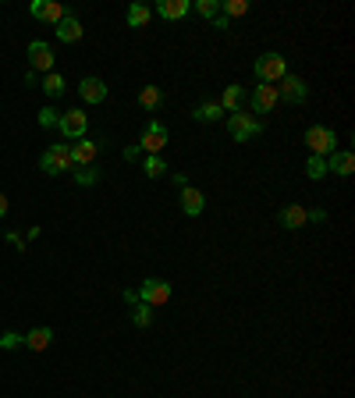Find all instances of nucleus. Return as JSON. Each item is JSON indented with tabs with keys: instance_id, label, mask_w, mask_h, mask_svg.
Segmentation results:
<instances>
[{
	"instance_id": "20e7f679",
	"label": "nucleus",
	"mask_w": 355,
	"mask_h": 398,
	"mask_svg": "<svg viewBox=\"0 0 355 398\" xmlns=\"http://www.w3.org/2000/svg\"><path fill=\"white\" fill-rule=\"evenodd\" d=\"M170 299V281H163V277H146L142 284H139V303H146V306H163Z\"/></svg>"
},
{
	"instance_id": "7c9ffc66",
	"label": "nucleus",
	"mask_w": 355,
	"mask_h": 398,
	"mask_svg": "<svg viewBox=\"0 0 355 398\" xmlns=\"http://www.w3.org/2000/svg\"><path fill=\"white\" fill-rule=\"evenodd\" d=\"M96 178H100V175H96L93 167H82V171H75V182H79V185H96Z\"/></svg>"
},
{
	"instance_id": "2f4dec72",
	"label": "nucleus",
	"mask_w": 355,
	"mask_h": 398,
	"mask_svg": "<svg viewBox=\"0 0 355 398\" xmlns=\"http://www.w3.org/2000/svg\"><path fill=\"white\" fill-rule=\"evenodd\" d=\"M18 345H22V338L15 331H8L4 338H0V349H18Z\"/></svg>"
},
{
	"instance_id": "393cba45",
	"label": "nucleus",
	"mask_w": 355,
	"mask_h": 398,
	"mask_svg": "<svg viewBox=\"0 0 355 398\" xmlns=\"http://www.w3.org/2000/svg\"><path fill=\"white\" fill-rule=\"evenodd\" d=\"M220 15H224V18L249 15V4H246V0H224V4H220Z\"/></svg>"
},
{
	"instance_id": "aec40b11",
	"label": "nucleus",
	"mask_w": 355,
	"mask_h": 398,
	"mask_svg": "<svg viewBox=\"0 0 355 398\" xmlns=\"http://www.w3.org/2000/svg\"><path fill=\"white\" fill-rule=\"evenodd\" d=\"M203 206H206L203 192H199V189H192V185H185V189H182V210H185L189 217H199V213H203Z\"/></svg>"
},
{
	"instance_id": "cd10ccee",
	"label": "nucleus",
	"mask_w": 355,
	"mask_h": 398,
	"mask_svg": "<svg viewBox=\"0 0 355 398\" xmlns=\"http://www.w3.org/2000/svg\"><path fill=\"white\" fill-rule=\"evenodd\" d=\"M142 167H146V175H149V178H160L163 171H167L163 157H146V160H142Z\"/></svg>"
},
{
	"instance_id": "2eb2a0df",
	"label": "nucleus",
	"mask_w": 355,
	"mask_h": 398,
	"mask_svg": "<svg viewBox=\"0 0 355 398\" xmlns=\"http://www.w3.org/2000/svg\"><path fill=\"white\" fill-rule=\"evenodd\" d=\"M327 171H334V175L348 178L351 171H355V157H351L348 150H334V153L327 157Z\"/></svg>"
},
{
	"instance_id": "a211bd4d",
	"label": "nucleus",
	"mask_w": 355,
	"mask_h": 398,
	"mask_svg": "<svg viewBox=\"0 0 355 398\" xmlns=\"http://www.w3.org/2000/svg\"><path fill=\"white\" fill-rule=\"evenodd\" d=\"M57 39H61V43H79L82 39V22L65 15L61 22H57Z\"/></svg>"
},
{
	"instance_id": "5701e85b",
	"label": "nucleus",
	"mask_w": 355,
	"mask_h": 398,
	"mask_svg": "<svg viewBox=\"0 0 355 398\" xmlns=\"http://www.w3.org/2000/svg\"><path fill=\"white\" fill-rule=\"evenodd\" d=\"M65 89H68L65 75H57V72H50V75L43 79V93H46V96H61Z\"/></svg>"
},
{
	"instance_id": "f704fd0d",
	"label": "nucleus",
	"mask_w": 355,
	"mask_h": 398,
	"mask_svg": "<svg viewBox=\"0 0 355 398\" xmlns=\"http://www.w3.org/2000/svg\"><path fill=\"white\" fill-rule=\"evenodd\" d=\"M309 220H316V224H323V220H327V213H323V210H309Z\"/></svg>"
},
{
	"instance_id": "a878e982",
	"label": "nucleus",
	"mask_w": 355,
	"mask_h": 398,
	"mask_svg": "<svg viewBox=\"0 0 355 398\" xmlns=\"http://www.w3.org/2000/svg\"><path fill=\"white\" fill-rule=\"evenodd\" d=\"M306 175H309L313 182H320V178L327 175V157H309V164H306Z\"/></svg>"
},
{
	"instance_id": "9d476101",
	"label": "nucleus",
	"mask_w": 355,
	"mask_h": 398,
	"mask_svg": "<svg viewBox=\"0 0 355 398\" xmlns=\"http://www.w3.org/2000/svg\"><path fill=\"white\" fill-rule=\"evenodd\" d=\"M32 15L39 18V22H50V25H57L68 11H65V4H57V0H32Z\"/></svg>"
},
{
	"instance_id": "c9c22d12",
	"label": "nucleus",
	"mask_w": 355,
	"mask_h": 398,
	"mask_svg": "<svg viewBox=\"0 0 355 398\" xmlns=\"http://www.w3.org/2000/svg\"><path fill=\"white\" fill-rule=\"evenodd\" d=\"M8 242H11V246H25V242H22V235H18V232H8Z\"/></svg>"
},
{
	"instance_id": "6e6552de",
	"label": "nucleus",
	"mask_w": 355,
	"mask_h": 398,
	"mask_svg": "<svg viewBox=\"0 0 355 398\" xmlns=\"http://www.w3.org/2000/svg\"><path fill=\"white\" fill-rule=\"evenodd\" d=\"M163 146H167V128H163V121H149V125H146V132H142L139 150H146L149 157H160V153H163Z\"/></svg>"
},
{
	"instance_id": "b1692460",
	"label": "nucleus",
	"mask_w": 355,
	"mask_h": 398,
	"mask_svg": "<svg viewBox=\"0 0 355 398\" xmlns=\"http://www.w3.org/2000/svg\"><path fill=\"white\" fill-rule=\"evenodd\" d=\"M220 114H224V110H220V103H217V100H206V103H199V107H196V118H199V121H217Z\"/></svg>"
},
{
	"instance_id": "f3484780",
	"label": "nucleus",
	"mask_w": 355,
	"mask_h": 398,
	"mask_svg": "<svg viewBox=\"0 0 355 398\" xmlns=\"http://www.w3.org/2000/svg\"><path fill=\"white\" fill-rule=\"evenodd\" d=\"M220 110H231V114H239V110H246V89L242 86H227L224 93H220Z\"/></svg>"
},
{
	"instance_id": "9b49d317",
	"label": "nucleus",
	"mask_w": 355,
	"mask_h": 398,
	"mask_svg": "<svg viewBox=\"0 0 355 398\" xmlns=\"http://www.w3.org/2000/svg\"><path fill=\"white\" fill-rule=\"evenodd\" d=\"M79 96H82L86 103H103V100H107V82L96 79V75H89V79L79 82Z\"/></svg>"
},
{
	"instance_id": "0eeeda50",
	"label": "nucleus",
	"mask_w": 355,
	"mask_h": 398,
	"mask_svg": "<svg viewBox=\"0 0 355 398\" xmlns=\"http://www.w3.org/2000/svg\"><path fill=\"white\" fill-rule=\"evenodd\" d=\"M277 96L281 100H288V103H306V96H309V86L299 79V75H284L281 82H277Z\"/></svg>"
},
{
	"instance_id": "e433bc0d",
	"label": "nucleus",
	"mask_w": 355,
	"mask_h": 398,
	"mask_svg": "<svg viewBox=\"0 0 355 398\" xmlns=\"http://www.w3.org/2000/svg\"><path fill=\"white\" fill-rule=\"evenodd\" d=\"M4 213H8V196L0 192V217H4Z\"/></svg>"
},
{
	"instance_id": "412c9836",
	"label": "nucleus",
	"mask_w": 355,
	"mask_h": 398,
	"mask_svg": "<svg viewBox=\"0 0 355 398\" xmlns=\"http://www.w3.org/2000/svg\"><path fill=\"white\" fill-rule=\"evenodd\" d=\"M125 18H128V25H132V29H142V25H149V18H153V11H149L146 4H132Z\"/></svg>"
},
{
	"instance_id": "423d86ee",
	"label": "nucleus",
	"mask_w": 355,
	"mask_h": 398,
	"mask_svg": "<svg viewBox=\"0 0 355 398\" xmlns=\"http://www.w3.org/2000/svg\"><path fill=\"white\" fill-rule=\"evenodd\" d=\"M57 128H61V135L65 139H86V132H89V118L82 110H65L61 114V121H57Z\"/></svg>"
},
{
	"instance_id": "7ed1b4c3",
	"label": "nucleus",
	"mask_w": 355,
	"mask_h": 398,
	"mask_svg": "<svg viewBox=\"0 0 355 398\" xmlns=\"http://www.w3.org/2000/svg\"><path fill=\"white\" fill-rule=\"evenodd\" d=\"M263 132V125L256 121V118H249V110H239V114H231L227 118V135L234 139V142H249V139H256Z\"/></svg>"
},
{
	"instance_id": "39448f33",
	"label": "nucleus",
	"mask_w": 355,
	"mask_h": 398,
	"mask_svg": "<svg viewBox=\"0 0 355 398\" xmlns=\"http://www.w3.org/2000/svg\"><path fill=\"white\" fill-rule=\"evenodd\" d=\"M334 142H337L334 128H323V125L306 128V146L313 150V157H330L334 153Z\"/></svg>"
},
{
	"instance_id": "473e14b6",
	"label": "nucleus",
	"mask_w": 355,
	"mask_h": 398,
	"mask_svg": "<svg viewBox=\"0 0 355 398\" xmlns=\"http://www.w3.org/2000/svg\"><path fill=\"white\" fill-rule=\"evenodd\" d=\"M210 25H213V29H227V25H231V18H224V15H217V18H213Z\"/></svg>"
},
{
	"instance_id": "f257e3e1",
	"label": "nucleus",
	"mask_w": 355,
	"mask_h": 398,
	"mask_svg": "<svg viewBox=\"0 0 355 398\" xmlns=\"http://www.w3.org/2000/svg\"><path fill=\"white\" fill-rule=\"evenodd\" d=\"M288 75V61H284V57L281 53H260L256 57V79L263 82V86H277L281 79Z\"/></svg>"
},
{
	"instance_id": "c85d7f7f",
	"label": "nucleus",
	"mask_w": 355,
	"mask_h": 398,
	"mask_svg": "<svg viewBox=\"0 0 355 398\" xmlns=\"http://www.w3.org/2000/svg\"><path fill=\"white\" fill-rule=\"evenodd\" d=\"M132 320H135L139 327H149V324H153V306L139 303V306H135V313H132Z\"/></svg>"
},
{
	"instance_id": "bb28decb",
	"label": "nucleus",
	"mask_w": 355,
	"mask_h": 398,
	"mask_svg": "<svg viewBox=\"0 0 355 398\" xmlns=\"http://www.w3.org/2000/svg\"><path fill=\"white\" fill-rule=\"evenodd\" d=\"M196 11H199L203 18H210V22H213V18L220 15V0H196Z\"/></svg>"
},
{
	"instance_id": "ddd939ff",
	"label": "nucleus",
	"mask_w": 355,
	"mask_h": 398,
	"mask_svg": "<svg viewBox=\"0 0 355 398\" xmlns=\"http://www.w3.org/2000/svg\"><path fill=\"white\" fill-rule=\"evenodd\" d=\"M153 11H156L160 18H167V22H178V18H185V15L192 11V4H189V0H160Z\"/></svg>"
},
{
	"instance_id": "6ab92c4d",
	"label": "nucleus",
	"mask_w": 355,
	"mask_h": 398,
	"mask_svg": "<svg viewBox=\"0 0 355 398\" xmlns=\"http://www.w3.org/2000/svg\"><path fill=\"white\" fill-rule=\"evenodd\" d=\"M25 349H32V352H43V349H50V341H53V331L50 327H32L25 338Z\"/></svg>"
},
{
	"instance_id": "dca6fc26",
	"label": "nucleus",
	"mask_w": 355,
	"mask_h": 398,
	"mask_svg": "<svg viewBox=\"0 0 355 398\" xmlns=\"http://www.w3.org/2000/svg\"><path fill=\"white\" fill-rule=\"evenodd\" d=\"M100 157V142H89V139H79L75 146H72V160L79 164V167H93V160Z\"/></svg>"
},
{
	"instance_id": "72a5a7b5",
	"label": "nucleus",
	"mask_w": 355,
	"mask_h": 398,
	"mask_svg": "<svg viewBox=\"0 0 355 398\" xmlns=\"http://www.w3.org/2000/svg\"><path fill=\"white\" fill-rule=\"evenodd\" d=\"M139 157H142L139 146H128V150H125V160H139Z\"/></svg>"
},
{
	"instance_id": "4468645a",
	"label": "nucleus",
	"mask_w": 355,
	"mask_h": 398,
	"mask_svg": "<svg viewBox=\"0 0 355 398\" xmlns=\"http://www.w3.org/2000/svg\"><path fill=\"white\" fill-rule=\"evenodd\" d=\"M306 220H309V210L306 206H284L281 210V227H288V232H299V227H306Z\"/></svg>"
},
{
	"instance_id": "1a4fd4ad",
	"label": "nucleus",
	"mask_w": 355,
	"mask_h": 398,
	"mask_svg": "<svg viewBox=\"0 0 355 398\" xmlns=\"http://www.w3.org/2000/svg\"><path fill=\"white\" fill-rule=\"evenodd\" d=\"M53 50H50V43H43V39H32L29 43V65H32V72H53Z\"/></svg>"
},
{
	"instance_id": "f8f14e48",
	"label": "nucleus",
	"mask_w": 355,
	"mask_h": 398,
	"mask_svg": "<svg viewBox=\"0 0 355 398\" xmlns=\"http://www.w3.org/2000/svg\"><path fill=\"white\" fill-rule=\"evenodd\" d=\"M277 107V86H256L253 89V110L256 114H270Z\"/></svg>"
},
{
	"instance_id": "c756f323",
	"label": "nucleus",
	"mask_w": 355,
	"mask_h": 398,
	"mask_svg": "<svg viewBox=\"0 0 355 398\" xmlns=\"http://www.w3.org/2000/svg\"><path fill=\"white\" fill-rule=\"evenodd\" d=\"M57 121H61V114H57L53 107H43V110H39V125H43V128H57Z\"/></svg>"
},
{
	"instance_id": "f03ea898",
	"label": "nucleus",
	"mask_w": 355,
	"mask_h": 398,
	"mask_svg": "<svg viewBox=\"0 0 355 398\" xmlns=\"http://www.w3.org/2000/svg\"><path fill=\"white\" fill-rule=\"evenodd\" d=\"M39 167L46 171V175H65V171H72V167H75V160H72V146H68V142L50 146V150L39 157Z\"/></svg>"
},
{
	"instance_id": "4be33fe9",
	"label": "nucleus",
	"mask_w": 355,
	"mask_h": 398,
	"mask_svg": "<svg viewBox=\"0 0 355 398\" xmlns=\"http://www.w3.org/2000/svg\"><path fill=\"white\" fill-rule=\"evenodd\" d=\"M163 103V93H160V86H146L142 93H139V107H146V110H156Z\"/></svg>"
}]
</instances>
